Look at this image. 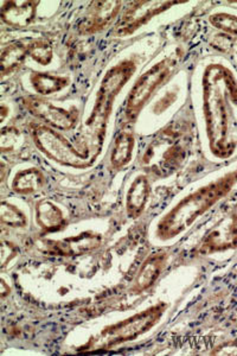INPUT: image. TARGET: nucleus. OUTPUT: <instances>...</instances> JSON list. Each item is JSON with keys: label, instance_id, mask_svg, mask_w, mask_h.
<instances>
[{"label": "nucleus", "instance_id": "nucleus-1", "mask_svg": "<svg viewBox=\"0 0 237 356\" xmlns=\"http://www.w3.org/2000/svg\"><path fill=\"white\" fill-rule=\"evenodd\" d=\"M202 114L210 154L231 157L237 149L233 107H237V76L223 62H209L201 76Z\"/></svg>", "mask_w": 237, "mask_h": 356}, {"label": "nucleus", "instance_id": "nucleus-2", "mask_svg": "<svg viewBox=\"0 0 237 356\" xmlns=\"http://www.w3.org/2000/svg\"><path fill=\"white\" fill-rule=\"evenodd\" d=\"M235 186L237 168L186 195L159 219L153 231L154 238L161 243H167L183 234L216 203L228 196Z\"/></svg>", "mask_w": 237, "mask_h": 356}, {"label": "nucleus", "instance_id": "nucleus-3", "mask_svg": "<svg viewBox=\"0 0 237 356\" xmlns=\"http://www.w3.org/2000/svg\"><path fill=\"white\" fill-rule=\"evenodd\" d=\"M138 69V61L133 57L125 58L107 70L95 95L92 112L85 120V127L97 138L101 147L106 136L109 118L112 115L114 102Z\"/></svg>", "mask_w": 237, "mask_h": 356}, {"label": "nucleus", "instance_id": "nucleus-4", "mask_svg": "<svg viewBox=\"0 0 237 356\" xmlns=\"http://www.w3.org/2000/svg\"><path fill=\"white\" fill-rule=\"evenodd\" d=\"M189 136L181 126L170 124L159 131L141 157V166L149 174L157 177H167L177 171L184 163Z\"/></svg>", "mask_w": 237, "mask_h": 356}, {"label": "nucleus", "instance_id": "nucleus-5", "mask_svg": "<svg viewBox=\"0 0 237 356\" xmlns=\"http://www.w3.org/2000/svg\"><path fill=\"white\" fill-rule=\"evenodd\" d=\"M181 53L173 51L169 56L151 65L145 73L138 77L137 81L129 90L124 106L122 122L131 124L137 120L154 93H157L161 86H164L177 72L181 65Z\"/></svg>", "mask_w": 237, "mask_h": 356}, {"label": "nucleus", "instance_id": "nucleus-6", "mask_svg": "<svg viewBox=\"0 0 237 356\" xmlns=\"http://www.w3.org/2000/svg\"><path fill=\"white\" fill-rule=\"evenodd\" d=\"M28 132L37 149L45 157L60 165L85 169L92 165L95 159L92 157L89 149L81 151L69 142L63 134H60V131L54 130L43 122H31L28 125Z\"/></svg>", "mask_w": 237, "mask_h": 356}, {"label": "nucleus", "instance_id": "nucleus-7", "mask_svg": "<svg viewBox=\"0 0 237 356\" xmlns=\"http://www.w3.org/2000/svg\"><path fill=\"white\" fill-rule=\"evenodd\" d=\"M166 309L167 305L161 302L144 312L131 316L127 320L109 325L101 332V347L112 348L129 341L136 340L139 336L149 332V329H152L161 321Z\"/></svg>", "mask_w": 237, "mask_h": 356}, {"label": "nucleus", "instance_id": "nucleus-8", "mask_svg": "<svg viewBox=\"0 0 237 356\" xmlns=\"http://www.w3.org/2000/svg\"><path fill=\"white\" fill-rule=\"evenodd\" d=\"M22 104L28 113L54 130H74L80 119V112L75 106H72L70 108L58 107L40 95L23 97Z\"/></svg>", "mask_w": 237, "mask_h": 356}, {"label": "nucleus", "instance_id": "nucleus-9", "mask_svg": "<svg viewBox=\"0 0 237 356\" xmlns=\"http://www.w3.org/2000/svg\"><path fill=\"white\" fill-rule=\"evenodd\" d=\"M183 4L181 1H134L131 3L125 13L115 25L114 33L119 37H126L136 33L138 29L146 24L153 17L161 15L174 5Z\"/></svg>", "mask_w": 237, "mask_h": 356}, {"label": "nucleus", "instance_id": "nucleus-10", "mask_svg": "<svg viewBox=\"0 0 237 356\" xmlns=\"http://www.w3.org/2000/svg\"><path fill=\"white\" fill-rule=\"evenodd\" d=\"M237 247V209L224 215L215 226L203 236L198 245L199 254L209 255L213 253L234 250Z\"/></svg>", "mask_w": 237, "mask_h": 356}, {"label": "nucleus", "instance_id": "nucleus-11", "mask_svg": "<svg viewBox=\"0 0 237 356\" xmlns=\"http://www.w3.org/2000/svg\"><path fill=\"white\" fill-rule=\"evenodd\" d=\"M102 243V236L94 231L82 232L65 239L44 240L43 246L49 254L60 257H80L95 251Z\"/></svg>", "mask_w": 237, "mask_h": 356}, {"label": "nucleus", "instance_id": "nucleus-12", "mask_svg": "<svg viewBox=\"0 0 237 356\" xmlns=\"http://www.w3.org/2000/svg\"><path fill=\"white\" fill-rule=\"evenodd\" d=\"M121 6V1H94L77 26L79 33L81 35H94L105 30L119 16Z\"/></svg>", "mask_w": 237, "mask_h": 356}, {"label": "nucleus", "instance_id": "nucleus-13", "mask_svg": "<svg viewBox=\"0 0 237 356\" xmlns=\"http://www.w3.org/2000/svg\"><path fill=\"white\" fill-rule=\"evenodd\" d=\"M167 261H169L167 252L158 251L149 254L139 268L137 277L133 282L131 292L138 295V293L149 290L153 284L159 280L161 273L167 266Z\"/></svg>", "mask_w": 237, "mask_h": 356}, {"label": "nucleus", "instance_id": "nucleus-14", "mask_svg": "<svg viewBox=\"0 0 237 356\" xmlns=\"http://www.w3.org/2000/svg\"><path fill=\"white\" fill-rule=\"evenodd\" d=\"M151 191L149 177L144 174L136 176L126 194V214L129 219H138L145 211Z\"/></svg>", "mask_w": 237, "mask_h": 356}, {"label": "nucleus", "instance_id": "nucleus-15", "mask_svg": "<svg viewBox=\"0 0 237 356\" xmlns=\"http://www.w3.org/2000/svg\"><path fill=\"white\" fill-rule=\"evenodd\" d=\"M37 1H5L1 4L0 17L4 24L13 28H25L36 18Z\"/></svg>", "mask_w": 237, "mask_h": 356}, {"label": "nucleus", "instance_id": "nucleus-16", "mask_svg": "<svg viewBox=\"0 0 237 356\" xmlns=\"http://www.w3.org/2000/svg\"><path fill=\"white\" fill-rule=\"evenodd\" d=\"M33 44V40H26V41L13 42L11 44L3 48L1 56H0L3 77L13 74L19 68L20 65H24L25 60L30 57Z\"/></svg>", "mask_w": 237, "mask_h": 356}, {"label": "nucleus", "instance_id": "nucleus-17", "mask_svg": "<svg viewBox=\"0 0 237 356\" xmlns=\"http://www.w3.org/2000/svg\"><path fill=\"white\" fill-rule=\"evenodd\" d=\"M36 222L44 232H60L67 226L65 213L49 200H40L36 204Z\"/></svg>", "mask_w": 237, "mask_h": 356}, {"label": "nucleus", "instance_id": "nucleus-18", "mask_svg": "<svg viewBox=\"0 0 237 356\" xmlns=\"http://www.w3.org/2000/svg\"><path fill=\"white\" fill-rule=\"evenodd\" d=\"M47 184V177L38 168H26L17 171L11 181V189L18 195H33Z\"/></svg>", "mask_w": 237, "mask_h": 356}, {"label": "nucleus", "instance_id": "nucleus-19", "mask_svg": "<svg viewBox=\"0 0 237 356\" xmlns=\"http://www.w3.org/2000/svg\"><path fill=\"white\" fill-rule=\"evenodd\" d=\"M136 149V136L131 131H121L117 134L112 152L109 157V162L113 169L120 170L122 168L129 165L132 162L133 152Z\"/></svg>", "mask_w": 237, "mask_h": 356}, {"label": "nucleus", "instance_id": "nucleus-20", "mask_svg": "<svg viewBox=\"0 0 237 356\" xmlns=\"http://www.w3.org/2000/svg\"><path fill=\"white\" fill-rule=\"evenodd\" d=\"M30 85L40 97H48L67 88L70 85V80L62 75L33 72L30 75Z\"/></svg>", "mask_w": 237, "mask_h": 356}, {"label": "nucleus", "instance_id": "nucleus-21", "mask_svg": "<svg viewBox=\"0 0 237 356\" xmlns=\"http://www.w3.org/2000/svg\"><path fill=\"white\" fill-rule=\"evenodd\" d=\"M0 219L4 226L11 228H24L28 225V216L13 203L3 201L0 208Z\"/></svg>", "mask_w": 237, "mask_h": 356}, {"label": "nucleus", "instance_id": "nucleus-22", "mask_svg": "<svg viewBox=\"0 0 237 356\" xmlns=\"http://www.w3.org/2000/svg\"><path fill=\"white\" fill-rule=\"evenodd\" d=\"M210 24L227 35L237 37V16L231 13H218L209 17Z\"/></svg>", "mask_w": 237, "mask_h": 356}, {"label": "nucleus", "instance_id": "nucleus-23", "mask_svg": "<svg viewBox=\"0 0 237 356\" xmlns=\"http://www.w3.org/2000/svg\"><path fill=\"white\" fill-rule=\"evenodd\" d=\"M30 58L40 65H50L54 58L53 47L45 40H33Z\"/></svg>", "mask_w": 237, "mask_h": 356}]
</instances>
